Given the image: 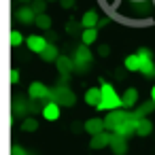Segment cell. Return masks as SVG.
Returning <instances> with one entry per match:
<instances>
[{"mask_svg":"<svg viewBox=\"0 0 155 155\" xmlns=\"http://www.w3.org/2000/svg\"><path fill=\"white\" fill-rule=\"evenodd\" d=\"M98 110H117V108H123L121 106V96L115 91V87L106 81H100V104L96 106Z\"/></svg>","mask_w":155,"mask_h":155,"instance_id":"1","label":"cell"},{"mask_svg":"<svg viewBox=\"0 0 155 155\" xmlns=\"http://www.w3.org/2000/svg\"><path fill=\"white\" fill-rule=\"evenodd\" d=\"M91 60H94V53L89 51V47L79 45V47L74 49L72 64H74V70H77V72H87V68L91 66Z\"/></svg>","mask_w":155,"mask_h":155,"instance_id":"2","label":"cell"},{"mask_svg":"<svg viewBox=\"0 0 155 155\" xmlns=\"http://www.w3.org/2000/svg\"><path fill=\"white\" fill-rule=\"evenodd\" d=\"M49 100L58 102L60 106H74L77 96H74V91L68 89L66 85H58L55 89H51V98H49Z\"/></svg>","mask_w":155,"mask_h":155,"instance_id":"3","label":"cell"},{"mask_svg":"<svg viewBox=\"0 0 155 155\" xmlns=\"http://www.w3.org/2000/svg\"><path fill=\"white\" fill-rule=\"evenodd\" d=\"M136 53H138V60H140V72H142L147 79L155 77V62H153V53H151L147 47H140Z\"/></svg>","mask_w":155,"mask_h":155,"instance_id":"4","label":"cell"},{"mask_svg":"<svg viewBox=\"0 0 155 155\" xmlns=\"http://www.w3.org/2000/svg\"><path fill=\"white\" fill-rule=\"evenodd\" d=\"M28 98L30 100H49L51 98V89L45 85V83H41V81H32L30 85H28Z\"/></svg>","mask_w":155,"mask_h":155,"instance_id":"5","label":"cell"},{"mask_svg":"<svg viewBox=\"0 0 155 155\" xmlns=\"http://www.w3.org/2000/svg\"><path fill=\"white\" fill-rule=\"evenodd\" d=\"M127 115H130V113H127V110H123V108L108 110V113H106V117H104V127L115 132V130H117V127H119V125L127 119Z\"/></svg>","mask_w":155,"mask_h":155,"instance_id":"6","label":"cell"},{"mask_svg":"<svg viewBox=\"0 0 155 155\" xmlns=\"http://www.w3.org/2000/svg\"><path fill=\"white\" fill-rule=\"evenodd\" d=\"M136 125H138V119L130 113V115H127V119H125V121L115 130V134H117V136H123V138H130V136H134V134H136Z\"/></svg>","mask_w":155,"mask_h":155,"instance_id":"7","label":"cell"},{"mask_svg":"<svg viewBox=\"0 0 155 155\" xmlns=\"http://www.w3.org/2000/svg\"><path fill=\"white\" fill-rule=\"evenodd\" d=\"M24 43H26V47H28L32 53H38V55H41V51L49 45V41H47L45 36H41V34H30V36H26Z\"/></svg>","mask_w":155,"mask_h":155,"instance_id":"8","label":"cell"},{"mask_svg":"<svg viewBox=\"0 0 155 155\" xmlns=\"http://www.w3.org/2000/svg\"><path fill=\"white\" fill-rule=\"evenodd\" d=\"M41 115H43V119H45V121H58V119H60V115H62V108H60V104H58V102L47 100V102L43 104Z\"/></svg>","mask_w":155,"mask_h":155,"instance_id":"9","label":"cell"},{"mask_svg":"<svg viewBox=\"0 0 155 155\" xmlns=\"http://www.w3.org/2000/svg\"><path fill=\"white\" fill-rule=\"evenodd\" d=\"M55 66H58V72H60V77H70V72L74 70V64H72V58H68V55H60L58 60H55Z\"/></svg>","mask_w":155,"mask_h":155,"instance_id":"10","label":"cell"},{"mask_svg":"<svg viewBox=\"0 0 155 155\" xmlns=\"http://www.w3.org/2000/svg\"><path fill=\"white\" fill-rule=\"evenodd\" d=\"M121 106H123V108H134V106H138V89H136V87H127V89L121 94Z\"/></svg>","mask_w":155,"mask_h":155,"instance_id":"11","label":"cell"},{"mask_svg":"<svg viewBox=\"0 0 155 155\" xmlns=\"http://www.w3.org/2000/svg\"><path fill=\"white\" fill-rule=\"evenodd\" d=\"M110 136H113V134H108V132L104 130L102 134H96V136H91V140H89V147H91L94 151H102V149H106V147L110 144Z\"/></svg>","mask_w":155,"mask_h":155,"instance_id":"12","label":"cell"},{"mask_svg":"<svg viewBox=\"0 0 155 155\" xmlns=\"http://www.w3.org/2000/svg\"><path fill=\"white\" fill-rule=\"evenodd\" d=\"M104 130H106V127H104V119H100V117H91V119L85 121V132H87L89 136L102 134Z\"/></svg>","mask_w":155,"mask_h":155,"instance_id":"13","label":"cell"},{"mask_svg":"<svg viewBox=\"0 0 155 155\" xmlns=\"http://www.w3.org/2000/svg\"><path fill=\"white\" fill-rule=\"evenodd\" d=\"M108 147L113 149V153H115V155H125V153H127V138L113 134V136H110V144H108Z\"/></svg>","mask_w":155,"mask_h":155,"instance_id":"14","label":"cell"},{"mask_svg":"<svg viewBox=\"0 0 155 155\" xmlns=\"http://www.w3.org/2000/svg\"><path fill=\"white\" fill-rule=\"evenodd\" d=\"M34 19H36V13L30 9V5L19 7V9H17V21H19V24L30 26V24H34Z\"/></svg>","mask_w":155,"mask_h":155,"instance_id":"15","label":"cell"},{"mask_svg":"<svg viewBox=\"0 0 155 155\" xmlns=\"http://www.w3.org/2000/svg\"><path fill=\"white\" fill-rule=\"evenodd\" d=\"M98 19H100V15H98V11H85L83 13V17H81V28H98Z\"/></svg>","mask_w":155,"mask_h":155,"instance_id":"16","label":"cell"},{"mask_svg":"<svg viewBox=\"0 0 155 155\" xmlns=\"http://www.w3.org/2000/svg\"><path fill=\"white\" fill-rule=\"evenodd\" d=\"M28 110H32V104H28V98L17 96V98L13 100V113H15V115H19V117H24Z\"/></svg>","mask_w":155,"mask_h":155,"instance_id":"17","label":"cell"},{"mask_svg":"<svg viewBox=\"0 0 155 155\" xmlns=\"http://www.w3.org/2000/svg\"><path fill=\"white\" fill-rule=\"evenodd\" d=\"M79 36H81V45L89 47V45H94L98 41V28H83Z\"/></svg>","mask_w":155,"mask_h":155,"instance_id":"18","label":"cell"},{"mask_svg":"<svg viewBox=\"0 0 155 155\" xmlns=\"http://www.w3.org/2000/svg\"><path fill=\"white\" fill-rule=\"evenodd\" d=\"M60 58V51H58V47L53 45V43H49L43 51H41V60L43 62H55Z\"/></svg>","mask_w":155,"mask_h":155,"instance_id":"19","label":"cell"},{"mask_svg":"<svg viewBox=\"0 0 155 155\" xmlns=\"http://www.w3.org/2000/svg\"><path fill=\"white\" fill-rule=\"evenodd\" d=\"M123 66H125L127 72H140V60H138V53H130V55H125Z\"/></svg>","mask_w":155,"mask_h":155,"instance_id":"20","label":"cell"},{"mask_svg":"<svg viewBox=\"0 0 155 155\" xmlns=\"http://www.w3.org/2000/svg\"><path fill=\"white\" fill-rule=\"evenodd\" d=\"M85 104H89V106H98L100 104V87H89L87 91H85Z\"/></svg>","mask_w":155,"mask_h":155,"instance_id":"21","label":"cell"},{"mask_svg":"<svg viewBox=\"0 0 155 155\" xmlns=\"http://www.w3.org/2000/svg\"><path fill=\"white\" fill-rule=\"evenodd\" d=\"M151 132H153V121H149L147 117H144V119H138V125H136V136L144 138V136H149Z\"/></svg>","mask_w":155,"mask_h":155,"instance_id":"22","label":"cell"},{"mask_svg":"<svg viewBox=\"0 0 155 155\" xmlns=\"http://www.w3.org/2000/svg\"><path fill=\"white\" fill-rule=\"evenodd\" d=\"M153 108H155V104L149 100V102H144V104H138V106H136V110H134L132 115H134L136 119H144V117H147V115H149Z\"/></svg>","mask_w":155,"mask_h":155,"instance_id":"23","label":"cell"},{"mask_svg":"<svg viewBox=\"0 0 155 155\" xmlns=\"http://www.w3.org/2000/svg\"><path fill=\"white\" fill-rule=\"evenodd\" d=\"M34 26L41 28V30H51V17H49L47 13H41V15H36Z\"/></svg>","mask_w":155,"mask_h":155,"instance_id":"24","label":"cell"},{"mask_svg":"<svg viewBox=\"0 0 155 155\" xmlns=\"http://www.w3.org/2000/svg\"><path fill=\"white\" fill-rule=\"evenodd\" d=\"M21 130H24V132H36V130H38L36 117H26V119L21 121Z\"/></svg>","mask_w":155,"mask_h":155,"instance_id":"25","label":"cell"},{"mask_svg":"<svg viewBox=\"0 0 155 155\" xmlns=\"http://www.w3.org/2000/svg\"><path fill=\"white\" fill-rule=\"evenodd\" d=\"M24 34L19 32V30H11V47H19V45H24Z\"/></svg>","mask_w":155,"mask_h":155,"instance_id":"26","label":"cell"},{"mask_svg":"<svg viewBox=\"0 0 155 155\" xmlns=\"http://www.w3.org/2000/svg\"><path fill=\"white\" fill-rule=\"evenodd\" d=\"M30 9H32L36 15H41V13H45L47 2H45V0H32V2H30Z\"/></svg>","mask_w":155,"mask_h":155,"instance_id":"27","label":"cell"},{"mask_svg":"<svg viewBox=\"0 0 155 155\" xmlns=\"http://www.w3.org/2000/svg\"><path fill=\"white\" fill-rule=\"evenodd\" d=\"M81 30H83V28H81V24H77V21H68V24H66V32H68V34H74V36H77V34H81Z\"/></svg>","mask_w":155,"mask_h":155,"instance_id":"28","label":"cell"},{"mask_svg":"<svg viewBox=\"0 0 155 155\" xmlns=\"http://www.w3.org/2000/svg\"><path fill=\"white\" fill-rule=\"evenodd\" d=\"M58 2H60V7H62V9H74L77 0H58Z\"/></svg>","mask_w":155,"mask_h":155,"instance_id":"29","label":"cell"},{"mask_svg":"<svg viewBox=\"0 0 155 155\" xmlns=\"http://www.w3.org/2000/svg\"><path fill=\"white\" fill-rule=\"evenodd\" d=\"M9 79H11V83H13V85H17V83H19V79H21L19 70H17V68H13V70H11V77H9Z\"/></svg>","mask_w":155,"mask_h":155,"instance_id":"30","label":"cell"},{"mask_svg":"<svg viewBox=\"0 0 155 155\" xmlns=\"http://www.w3.org/2000/svg\"><path fill=\"white\" fill-rule=\"evenodd\" d=\"M11 155H28V153H26V149H24V147L15 144V147L11 149Z\"/></svg>","mask_w":155,"mask_h":155,"instance_id":"31","label":"cell"},{"mask_svg":"<svg viewBox=\"0 0 155 155\" xmlns=\"http://www.w3.org/2000/svg\"><path fill=\"white\" fill-rule=\"evenodd\" d=\"M98 53H100L102 58H106V55L110 53V47H108V45H100V49H98Z\"/></svg>","mask_w":155,"mask_h":155,"instance_id":"32","label":"cell"},{"mask_svg":"<svg viewBox=\"0 0 155 155\" xmlns=\"http://www.w3.org/2000/svg\"><path fill=\"white\" fill-rule=\"evenodd\" d=\"M106 24H108L106 17H100V19H98V28H102V26H106Z\"/></svg>","mask_w":155,"mask_h":155,"instance_id":"33","label":"cell"},{"mask_svg":"<svg viewBox=\"0 0 155 155\" xmlns=\"http://www.w3.org/2000/svg\"><path fill=\"white\" fill-rule=\"evenodd\" d=\"M151 102H153V104H155V85H153V87H151Z\"/></svg>","mask_w":155,"mask_h":155,"instance_id":"34","label":"cell"},{"mask_svg":"<svg viewBox=\"0 0 155 155\" xmlns=\"http://www.w3.org/2000/svg\"><path fill=\"white\" fill-rule=\"evenodd\" d=\"M17 2H32V0H17Z\"/></svg>","mask_w":155,"mask_h":155,"instance_id":"35","label":"cell"},{"mask_svg":"<svg viewBox=\"0 0 155 155\" xmlns=\"http://www.w3.org/2000/svg\"><path fill=\"white\" fill-rule=\"evenodd\" d=\"M45 2H58V0H45Z\"/></svg>","mask_w":155,"mask_h":155,"instance_id":"36","label":"cell"},{"mask_svg":"<svg viewBox=\"0 0 155 155\" xmlns=\"http://www.w3.org/2000/svg\"><path fill=\"white\" fill-rule=\"evenodd\" d=\"M140 2H142V0H140Z\"/></svg>","mask_w":155,"mask_h":155,"instance_id":"37","label":"cell"}]
</instances>
